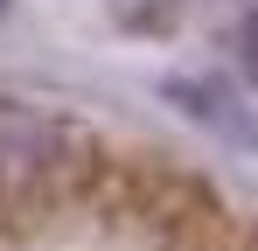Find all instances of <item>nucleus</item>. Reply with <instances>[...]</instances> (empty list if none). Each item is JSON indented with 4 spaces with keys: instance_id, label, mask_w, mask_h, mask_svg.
I'll return each mask as SVG.
<instances>
[{
    "instance_id": "nucleus-2",
    "label": "nucleus",
    "mask_w": 258,
    "mask_h": 251,
    "mask_svg": "<svg viewBox=\"0 0 258 251\" xmlns=\"http://www.w3.org/2000/svg\"><path fill=\"white\" fill-rule=\"evenodd\" d=\"M244 63H251V77H258V14L244 21Z\"/></svg>"
},
{
    "instance_id": "nucleus-1",
    "label": "nucleus",
    "mask_w": 258,
    "mask_h": 251,
    "mask_svg": "<svg viewBox=\"0 0 258 251\" xmlns=\"http://www.w3.org/2000/svg\"><path fill=\"white\" fill-rule=\"evenodd\" d=\"M105 181V154L77 119L0 98V237H35Z\"/></svg>"
},
{
    "instance_id": "nucleus-3",
    "label": "nucleus",
    "mask_w": 258,
    "mask_h": 251,
    "mask_svg": "<svg viewBox=\"0 0 258 251\" xmlns=\"http://www.w3.org/2000/svg\"><path fill=\"white\" fill-rule=\"evenodd\" d=\"M0 7H7V0H0Z\"/></svg>"
}]
</instances>
